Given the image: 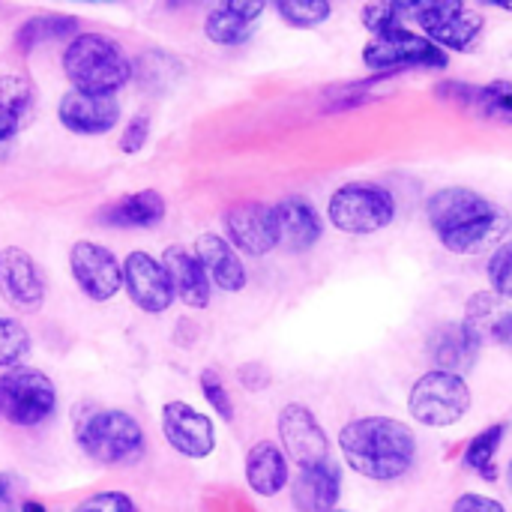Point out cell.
Here are the masks:
<instances>
[{"mask_svg":"<svg viewBox=\"0 0 512 512\" xmlns=\"http://www.w3.org/2000/svg\"><path fill=\"white\" fill-rule=\"evenodd\" d=\"M426 219L453 255H480L498 249L510 231V216L486 195L468 186H447L429 195Z\"/></svg>","mask_w":512,"mask_h":512,"instance_id":"1","label":"cell"},{"mask_svg":"<svg viewBox=\"0 0 512 512\" xmlns=\"http://www.w3.org/2000/svg\"><path fill=\"white\" fill-rule=\"evenodd\" d=\"M339 450L345 465L375 483L402 480L417 462V435L393 417H360L342 426Z\"/></svg>","mask_w":512,"mask_h":512,"instance_id":"2","label":"cell"},{"mask_svg":"<svg viewBox=\"0 0 512 512\" xmlns=\"http://www.w3.org/2000/svg\"><path fill=\"white\" fill-rule=\"evenodd\" d=\"M63 75L72 84V90L96 93V96H114L120 87L132 78V60L126 51L99 33H78L63 48Z\"/></svg>","mask_w":512,"mask_h":512,"instance_id":"3","label":"cell"},{"mask_svg":"<svg viewBox=\"0 0 512 512\" xmlns=\"http://www.w3.org/2000/svg\"><path fill=\"white\" fill-rule=\"evenodd\" d=\"M75 438L84 456L102 468H132L147 453V435L141 423L126 411H90L78 417Z\"/></svg>","mask_w":512,"mask_h":512,"instance_id":"4","label":"cell"},{"mask_svg":"<svg viewBox=\"0 0 512 512\" xmlns=\"http://www.w3.org/2000/svg\"><path fill=\"white\" fill-rule=\"evenodd\" d=\"M327 219L336 231L369 237L393 225L396 198L387 186L372 180H351L339 186L327 201Z\"/></svg>","mask_w":512,"mask_h":512,"instance_id":"5","label":"cell"},{"mask_svg":"<svg viewBox=\"0 0 512 512\" xmlns=\"http://www.w3.org/2000/svg\"><path fill=\"white\" fill-rule=\"evenodd\" d=\"M471 411V387L462 375L429 369L411 384L408 414L426 429H450Z\"/></svg>","mask_w":512,"mask_h":512,"instance_id":"6","label":"cell"},{"mask_svg":"<svg viewBox=\"0 0 512 512\" xmlns=\"http://www.w3.org/2000/svg\"><path fill=\"white\" fill-rule=\"evenodd\" d=\"M54 411L57 387L45 372L33 366H15L0 375V417L9 426L33 429L51 420Z\"/></svg>","mask_w":512,"mask_h":512,"instance_id":"7","label":"cell"},{"mask_svg":"<svg viewBox=\"0 0 512 512\" xmlns=\"http://www.w3.org/2000/svg\"><path fill=\"white\" fill-rule=\"evenodd\" d=\"M363 63L378 75H390L399 69H447L450 57L423 33L399 27L384 36H372L363 45Z\"/></svg>","mask_w":512,"mask_h":512,"instance_id":"8","label":"cell"},{"mask_svg":"<svg viewBox=\"0 0 512 512\" xmlns=\"http://www.w3.org/2000/svg\"><path fill=\"white\" fill-rule=\"evenodd\" d=\"M423 36L444 51H471L483 33V15L462 0H423L411 15Z\"/></svg>","mask_w":512,"mask_h":512,"instance_id":"9","label":"cell"},{"mask_svg":"<svg viewBox=\"0 0 512 512\" xmlns=\"http://www.w3.org/2000/svg\"><path fill=\"white\" fill-rule=\"evenodd\" d=\"M276 429H279L282 453L300 471L315 468L330 459V438H327L324 426L318 423V417L312 414V408H306L300 402H288L279 411Z\"/></svg>","mask_w":512,"mask_h":512,"instance_id":"10","label":"cell"},{"mask_svg":"<svg viewBox=\"0 0 512 512\" xmlns=\"http://www.w3.org/2000/svg\"><path fill=\"white\" fill-rule=\"evenodd\" d=\"M69 270L81 294L93 303H108L123 288V264L102 243H93V240L72 243Z\"/></svg>","mask_w":512,"mask_h":512,"instance_id":"11","label":"cell"},{"mask_svg":"<svg viewBox=\"0 0 512 512\" xmlns=\"http://www.w3.org/2000/svg\"><path fill=\"white\" fill-rule=\"evenodd\" d=\"M225 240L243 255L264 258L279 246V222L273 204L264 201H237L225 210Z\"/></svg>","mask_w":512,"mask_h":512,"instance_id":"12","label":"cell"},{"mask_svg":"<svg viewBox=\"0 0 512 512\" xmlns=\"http://www.w3.org/2000/svg\"><path fill=\"white\" fill-rule=\"evenodd\" d=\"M123 291L147 315H162L174 306V285L159 258L147 252H129L123 258Z\"/></svg>","mask_w":512,"mask_h":512,"instance_id":"13","label":"cell"},{"mask_svg":"<svg viewBox=\"0 0 512 512\" xmlns=\"http://www.w3.org/2000/svg\"><path fill=\"white\" fill-rule=\"evenodd\" d=\"M45 276L33 255L18 246L0 249V297L21 315H33L45 303Z\"/></svg>","mask_w":512,"mask_h":512,"instance_id":"14","label":"cell"},{"mask_svg":"<svg viewBox=\"0 0 512 512\" xmlns=\"http://www.w3.org/2000/svg\"><path fill=\"white\" fill-rule=\"evenodd\" d=\"M162 435L174 453L183 459H207L216 450V426L207 414L195 411L189 402H168L162 408Z\"/></svg>","mask_w":512,"mask_h":512,"instance_id":"15","label":"cell"},{"mask_svg":"<svg viewBox=\"0 0 512 512\" xmlns=\"http://www.w3.org/2000/svg\"><path fill=\"white\" fill-rule=\"evenodd\" d=\"M57 120L72 135H87V138L108 135L120 123V102L117 96L69 90L57 102Z\"/></svg>","mask_w":512,"mask_h":512,"instance_id":"16","label":"cell"},{"mask_svg":"<svg viewBox=\"0 0 512 512\" xmlns=\"http://www.w3.org/2000/svg\"><path fill=\"white\" fill-rule=\"evenodd\" d=\"M480 348H483V336H480L477 324H471V321L441 324L429 339V357H432L435 369L462 375V378H465V372H471L477 366Z\"/></svg>","mask_w":512,"mask_h":512,"instance_id":"17","label":"cell"},{"mask_svg":"<svg viewBox=\"0 0 512 512\" xmlns=\"http://www.w3.org/2000/svg\"><path fill=\"white\" fill-rule=\"evenodd\" d=\"M192 252H195V258L201 261V267H204L210 285H216V288L225 291V294H237V291L246 288V282H249L246 264H243L240 252H237L222 234H216V231L198 234Z\"/></svg>","mask_w":512,"mask_h":512,"instance_id":"18","label":"cell"},{"mask_svg":"<svg viewBox=\"0 0 512 512\" xmlns=\"http://www.w3.org/2000/svg\"><path fill=\"white\" fill-rule=\"evenodd\" d=\"M441 99H450L462 108L483 114L486 120H498L512 126V81H489V84H468V81H444L435 87Z\"/></svg>","mask_w":512,"mask_h":512,"instance_id":"19","label":"cell"},{"mask_svg":"<svg viewBox=\"0 0 512 512\" xmlns=\"http://www.w3.org/2000/svg\"><path fill=\"white\" fill-rule=\"evenodd\" d=\"M342 498V468L327 459L315 468H303L291 480V504L297 512H333Z\"/></svg>","mask_w":512,"mask_h":512,"instance_id":"20","label":"cell"},{"mask_svg":"<svg viewBox=\"0 0 512 512\" xmlns=\"http://www.w3.org/2000/svg\"><path fill=\"white\" fill-rule=\"evenodd\" d=\"M273 210L279 222V246H285L288 252H309L324 237V219L312 201L300 195H288L276 201Z\"/></svg>","mask_w":512,"mask_h":512,"instance_id":"21","label":"cell"},{"mask_svg":"<svg viewBox=\"0 0 512 512\" xmlns=\"http://www.w3.org/2000/svg\"><path fill=\"white\" fill-rule=\"evenodd\" d=\"M162 267L174 285V297L189 306V309H207L213 300V285L201 267V261L195 258V252H189L186 246H168L162 252Z\"/></svg>","mask_w":512,"mask_h":512,"instance_id":"22","label":"cell"},{"mask_svg":"<svg viewBox=\"0 0 512 512\" xmlns=\"http://www.w3.org/2000/svg\"><path fill=\"white\" fill-rule=\"evenodd\" d=\"M246 483L258 498H276L291 483V462L273 441H258L246 453Z\"/></svg>","mask_w":512,"mask_h":512,"instance_id":"23","label":"cell"},{"mask_svg":"<svg viewBox=\"0 0 512 512\" xmlns=\"http://www.w3.org/2000/svg\"><path fill=\"white\" fill-rule=\"evenodd\" d=\"M264 9V0H225L207 15L204 33L216 45H240L252 36V27L264 15Z\"/></svg>","mask_w":512,"mask_h":512,"instance_id":"24","label":"cell"},{"mask_svg":"<svg viewBox=\"0 0 512 512\" xmlns=\"http://www.w3.org/2000/svg\"><path fill=\"white\" fill-rule=\"evenodd\" d=\"M168 204L162 198V192L156 189H141V192H129L111 204H105L96 219L105 228H153L165 219Z\"/></svg>","mask_w":512,"mask_h":512,"instance_id":"25","label":"cell"},{"mask_svg":"<svg viewBox=\"0 0 512 512\" xmlns=\"http://www.w3.org/2000/svg\"><path fill=\"white\" fill-rule=\"evenodd\" d=\"M36 108V87L24 75H0V144L12 141Z\"/></svg>","mask_w":512,"mask_h":512,"instance_id":"26","label":"cell"},{"mask_svg":"<svg viewBox=\"0 0 512 512\" xmlns=\"http://www.w3.org/2000/svg\"><path fill=\"white\" fill-rule=\"evenodd\" d=\"M504 438H507V423H495V426L477 432V435L468 441L465 453H462V465H465L468 471H474L480 480L495 483V480H498L495 456H498Z\"/></svg>","mask_w":512,"mask_h":512,"instance_id":"27","label":"cell"},{"mask_svg":"<svg viewBox=\"0 0 512 512\" xmlns=\"http://www.w3.org/2000/svg\"><path fill=\"white\" fill-rule=\"evenodd\" d=\"M78 30V21L72 15H63V12H45V15H33L27 18L18 30H15V45L21 51H33L45 42H54V39H63V36H72Z\"/></svg>","mask_w":512,"mask_h":512,"instance_id":"28","label":"cell"},{"mask_svg":"<svg viewBox=\"0 0 512 512\" xmlns=\"http://www.w3.org/2000/svg\"><path fill=\"white\" fill-rule=\"evenodd\" d=\"M414 15V3H396V0H387V3H366L363 12H360V21L363 27L372 33V36H384L390 30H399L405 27V21Z\"/></svg>","mask_w":512,"mask_h":512,"instance_id":"29","label":"cell"},{"mask_svg":"<svg viewBox=\"0 0 512 512\" xmlns=\"http://www.w3.org/2000/svg\"><path fill=\"white\" fill-rule=\"evenodd\" d=\"M273 6L285 24L300 27V30H312L333 15L330 0H276Z\"/></svg>","mask_w":512,"mask_h":512,"instance_id":"30","label":"cell"},{"mask_svg":"<svg viewBox=\"0 0 512 512\" xmlns=\"http://www.w3.org/2000/svg\"><path fill=\"white\" fill-rule=\"evenodd\" d=\"M30 351V333L18 318L0 315V369L24 366V357Z\"/></svg>","mask_w":512,"mask_h":512,"instance_id":"31","label":"cell"},{"mask_svg":"<svg viewBox=\"0 0 512 512\" xmlns=\"http://www.w3.org/2000/svg\"><path fill=\"white\" fill-rule=\"evenodd\" d=\"M486 276H489V285H492V294L498 300H512V240L510 243H501L489 264H486Z\"/></svg>","mask_w":512,"mask_h":512,"instance_id":"32","label":"cell"},{"mask_svg":"<svg viewBox=\"0 0 512 512\" xmlns=\"http://www.w3.org/2000/svg\"><path fill=\"white\" fill-rule=\"evenodd\" d=\"M201 393H204L207 405L216 411L219 420H225V423L234 420V402H231V396H228V390H225V381L219 378L216 369H204V372H201Z\"/></svg>","mask_w":512,"mask_h":512,"instance_id":"33","label":"cell"},{"mask_svg":"<svg viewBox=\"0 0 512 512\" xmlns=\"http://www.w3.org/2000/svg\"><path fill=\"white\" fill-rule=\"evenodd\" d=\"M72 512H138V507L126 492H96L84 498Z\"/></svg>","mask_w":512,"mask_h":512,"instance_id":"34","label":"cell"},{"mask_svg":"<svg viewBox=\"0 0 512 512\" xmlns=\"http://www.w3.org/2000/svg\"><path fill=\"white\" fill-rule=\"evenodd\" d=\"M147 135H150V117H147V114H135V117L126 123V129L120 132V150H123L126 156L141 153L144 144H147Z\"/></svg>","mask_w":512,"mask_h":512,"instance_id":"35","label":"cell"},{"mask_svg":"<svg viewBox=\"0 0 512 512\" xmlns=\"http://www.w3.org/2000/svg\"><path fill=\"white\" fill-rule=\"evenodd\" d=\"M450 512H507V507L498 498L480 495V492H465L453 501Z\"/></svg>","mask_w":512,"mask_h":512,"instance_id":"36","label":"cell"},{"mask_svg":"<svg viewBox=\"0 0 512 512\" xmlns=\"http://www.w3.org/2000/svg\"><path fill=\"white\" fill-rule=\"evenodd\" d=\"M492 339L512 354V312L498 315V321H492Z\"/></svg>","mask_w":512,"mask_h":512,"instance_id":"37","label":"cell"},{"mask_svg":"<svg viewBox=\"0 0 512 512\" xmlns=\"http://www.w3.org/2000/svg\"><path fill=\"white\" fill-rule=\"evenodd\" d=\"M0 512H18L15 480H12V474H0Z\"/></svg>","mask_w":512,"mask_h":512,"instance_id":"38","label":"cell"},{"mask_svg":"<svg viewBox=\"0 0 512 512\" xmlns=\"http://www.w3.org/2000/svg\"><path fill=\"white\" fill-rule=\"evenodd\" d=\"M18 510H21V512H48V507H45L42 501H33V498H27V501H24V504H21Z\"/></svg>","mask_w":512,"mask_h":512,"instance_id":"39","label":"cell"},{"mask_svg":"<svg viewBox=\"0 0 512 512\" xmlns=\"http://www.w3.org/2000/svg\"><path fill=\"white\" fill-rule=\"evenodd\" d=\"M486 6H498V9H507V12H512V0H486Z\"/></svg>","mask_w":512,"mask_h":512,"instance_id":"40","label":"cell"},{"mask_svg":"<svg viewBox=\"0 0 512 512\" xmlns=\"http://www.w3.org/2000/svg\"><path fill=\"white\" fill-rule=\"evenodd\" d=\"M507 486H510V492H512V459H510V465H507Z\"/></svg>","mask_w":512,"mask_h":512,"instance_id":"41","label":"cell"},{"mask_svg":"<svg viewBox=\"0 0 512 512\" xmlns=\"http://www.w3.org/2000/svg\"><path fill=\"white\" fill-rule=\"evenodd\" d=\"M333 512H345V510H333Z\"/></svg>","mask_w":512,"mask_h":512,"instance_id":"42","label":"cell"}]
</instances>
